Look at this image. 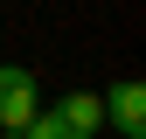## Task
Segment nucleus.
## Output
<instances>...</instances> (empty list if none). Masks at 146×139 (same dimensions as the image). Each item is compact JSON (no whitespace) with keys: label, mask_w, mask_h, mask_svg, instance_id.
Instances as JSON below:
<instances>
[{"label":"nucleus","mask_w":146,"mask_h":139,"mask_svg":"<svg viewBox=\"0 0 146 139\" xmlns=\"http://www.w3.org/2000/svg\"><path fill=\"white\" fill-rule=\"evenodd\" d=\"M98 97H104V125L118 139H146V83L139 77H118L111 91H98Z\"/></svg>","instance_id":"obj_2"},{"label":"nucleus","mask_w":146,"mask_h":139,"mask_svg":"<svg viewBox=\"0 0 146 139\" xmlns=\"http://www.w3.org/2000/svg\"><path fill=\"white\" fill-rule=\"evenodd\" d=\"M7 139H70V132L56 125V111H35L28 125H21V132H7Z\"/></svg>","instance_id":"obj_4"},{"label":"nucleus","mask_w":146,"mask_h":139,"mask_svg":"<svg viewBox=\"0 0 146 139\" xmlns=\"http://www.w3.org/2000/svg\"><path fill=\"white\" fill-rule=\"evenodd\" d=\"M49 111H56V125H63L70 139H98V132H104V97H98V91H63Z\"/></svg>","instance_id":"obj_3"},{"label":"nucleus","mask_w":146,"mask_h":139,"mask_svg":"<svg viewBox=\"0 0 146 139\" xmlns=\"http://www.w3.org/2000/svg\"><path fill=\"white\" fill-rule=\"evenodd\" d=\"M35 111H42V77L28 63H0V139L21 132Z\"/></svg>","instance_id":"obj_1"}]
</instances>
